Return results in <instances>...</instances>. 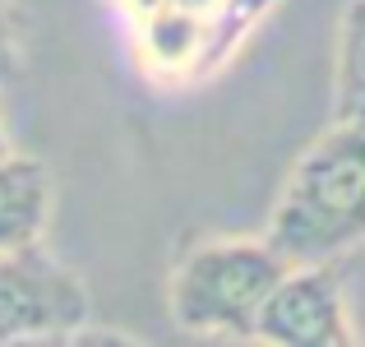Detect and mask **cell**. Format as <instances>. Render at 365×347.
Masks as SVG:
<instances>
[{
    "label": "cell",
    "instance_id": "obj_9",
    "mask_svg": "<svg viewBox=\"0 0 365 347\" xmlns=\"http://www.w3.org/2000/svg\"><path fill=\"white\" fill-rule=\"evenodd\" d=\"M167 5H176V9H195V14H217V9H222V0H167Z\"/></svg>",
    "mask_w": 365,
    "mask_h": 347
},
{
    "label": "cell",
    "instance_id": "obj_8",
    "mask_svg": "<svg viewBox=\"0 0 365 347\" xmlns=\"http://www.w3.org/2000/svg\"><path fill=\"white\" fill-rule=\"evenodd\" d=\"M19 70H24V24L14 0H0V79H14Z\"/></svg>",
    "mask_w": 365,
    "mask_h": 347
},
{
    "label": "cell",
    "instance_id": "obj_1",
    "mask_svg": "<svg viewBox=\"0 0 365 347\" xmlns=\"http://www.w3.org/2000/svg\"><path fill=\"white\" fill-rule=\"evenodd\" d=\"M268 246L287 264L342 259L365 246V125L333 121L319 130L277 190L268 213Z\"/></svg>",
    "mask_w": 365,
    "mask_h": 347
},
{
    "label": "cell",
    "instance_id": "obj_3",
    "mask_svg": "<svg viewBox=\"0 0 365 347\" xmlns=\"http://www.w3.org/2000/svg\"><path fill=\"white\" fill-rule=\"evenodd\" d=\"M93 320V296L70 264L42 246L0 255V347L5 343H70Z\"/></svg>",
    "mask_w": 365,
    "mask_h": 347
},
{
    "label": "cell",
    "instance_id": "obj_4",
    "mask_svg": "<svg viewBox=\"0 0 365 347\" xmlns=\"http://www.w3.org/2000/svg\"><path fill=\"white\" fill-rule=\"evenodd\" d=\"M259 343L277 347H347L356 343L338 259H314V264H287V273L273 283L255 320Z\"/></svg>",
    "mask_w": 365,
    "mask_h": 347
},
{
    "label": "cell",
    "instance_id": "obj_10",
    "mask_svg": "<svg viewBox=\"0 0 365 347\" xmlns=\"http://www.w3.org/2000/svg\"><path fill=\"white\" fill-rule=\"evenodd\" d=\"M9 149H14V144H9V130H5V121H0V158H5Z\"/></svg>",
    "mask_w": 365,
    "mask_h": 347
},
{
    "label": "cell",
    "instance_id": "obj_5",
    "mask_svg": "<svg viewBox=\"0 0 365 347\" xmlns=\"http://www.w3.org/2000/svg\"><path fill=\"white\" fill-rule=\"evenodd\" d=\"M56 181L42 158L9 149L0 158V255L5 250L42 246L46 223H51Z\"/></svg>",
    "mask_w": 365,
    "mask_h": 347
},
{
    "label": "cell",
    "instance_id": "obj_7",
    "mask_svg": "<svg viewBox=\"0 0 365 347\" xmlns=\"http://www.w3.org/2000/svg\"><path fill=\"white\" fill-rule=\"evenodd\" d=\"M333 121L365 125V0H347L333 46Z\"/></svg>",
    "mask_w": 365,
    "mask_h": 347
},
{
    "label": "cell",
    "instance_id": "obj_2",
    "mask_svg": "<svg viewBox=\"0 0 365 347\" xmlns=\"http://www.w3.org/2000/svg\"><path fill=\"white\" fill-rule=\"evenodd\" d=\"M287 259L268 236H208L195 241L171 268L167 306L171 320L190 333L213 338H255V320Z\"/></svg>",
    "mask_w": 365,
    "mask_h": 347
},
{
    "label": "cell",
    "instance_id": "obj_6",
    "mask_svg": "<svg viewBox=\"0 0 365 347\" xmlns=\"http://www.w3.org/2000/svg\"><path fill=\"white\" fill-rule=\"evenodd\" d=\"M139 61L158 79H204V51H208V14L162 5L134 24Z\"/></svg>",
    "mask_w": 365,
    "mask_h": 347
}]
</instances>
